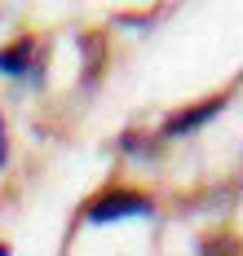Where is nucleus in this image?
<instances>
[{"label":"nucleus","instance_id":"nucleus-1","mask_svg":"<svg viewBox=\"0 0 243 256\" xmlns=\"http://www.w3.org/2000/svg\"><path fill=\"white\" fill-rule=\"evenodd\" d=\"M155 208H150V199H142V194H133V190H106L102 199H93L88 204V221L93 226H110V221H124V216H150Z\"/></svg>","mask_w":243,"mask_h":256},{"label":"nucleus","instance_id":"nucleus-2","mask_svg":"<svg viewBox=\"0 0 243 256\" xmlns=\"http://www.w3.org/2000/svg\"><path fill=\"white\" fill-rule=\"evenodd\" d=\"M216 110H221V98H212V102H204V106H194V110H182V115H172L168 120V137H177V132H190V128H199V124H208Z\"/></svg>","mask_w":243,"mask_h":256},{"label":"nucleus","instance_id":"nucleus-3","mask_svg":"<svg viewBox=\"0 0 243 256\" xmlns=\"http://www.w3.org/2000/svg\"><path fill=\"white\" fill-rule=\"evenodd\" d=\"M0 71H4V76H27L31 71V40H22V44H14V49L0 53Z\"/></svg>","mask_w":243,"mask_h":256},{"label":"nucleus","instance_id":"nucleus-4","mask_svg":"<svg viewBox=\"0 0 243 256\" xmlns=\"http://www.w3.org/2000/svg\"><path fill=\"white\" fill-rule=\"evenodd\" d=\"M4 159H9V150H4V128H0V168H4Z\"/></svg>","mask_w":243,"mask_h":256}]
</instances>
